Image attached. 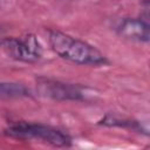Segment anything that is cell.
I'll list each match as a JSON object with an SVG mask.
<instances>
[{
    "label": "cell",
    "mask_w": 150,
    "mask_h": 150,
    "mask_svg": "<svg viewBox=\"0 0 150 150\" xmlns=\"http://www.w3.org/2000/svg\"><path fill=\"white\" fill-rule=\"evenodd\" d=\"M48 42L52 50L61 59L81 66H105L108 59L93 45L74 38L57 29L48 33Z\"/></svg>",
    "instance_id": "1"
},
{
    "label": "cell",
    "mask_w": 150,
    "mask_h": 150,
    "mask_svg": "<svg viewBox=\"0 0 150 150\" xmlns=\"http://www.w3.org/2000/svg\"><path fill=\"white\" fill-rule=\"evenodd\" d=\"M4 134L14 139L35 141L56 148H68L71 145V138L67 132L42 123L15 122L5 128Z\"/></svg>",
    "instance_id": "2"
},
{
    "label": "cell",
    "mask_w": 150,
    "mask_h": 150,
    "mask_svg": "<svg viewBox=\"0 0 150 150\" xmlns=\"http://www.w3.org/2000/svg\"><path fill=\"white\" fill-rule=\"evenodd\" d=\"M0 46L12 59L16 61L34 63L42 57V46L33 34L2 38Z\"/></svg>",
    "instance_id": "3"
},
{
    "label": "cell",
    "mask_w": 150,
    "mask_h": 150,
    "mask_svg": "<svg viewBox=\"0 0 150 150\" xmlns=\"http://www.w3.org/2000/svg\"><path fill=\"white\" fill-rule=\"evenodd\" d=\"M38 91L40 95L56 101H83L86 94L80 86L52 79H39Z\"/></svg>",
    "instance_id": "4"
},
{
    "label": "cell",
    "mask_w": 150,
    "mask_h": 150,
    "mask_svg": "<svg viewBox=\"0 0 150 150\" xmlns=\"http://www.w3.org/2000/svg\"><path fill=\"white\" fill-rule=\"evenodd\" d=\"M117 34L123 39L135 42H148L149 41V23L143 19L125 18L123 19L117 28Z\"/></svg>",
    "instance_id": "5"
},
{
    "label": "cell",
    "mask_w": 150,
    "mask_h": 150,
    "mask_svg": "<svg viewBox=\"0 0 150 150\" xmlns=\"http://www.w3.org/2000/svg\"><path fill=\"white\" fill-rule=\"evenodd\" d=\"M30 96L29 89L18 82H4L0 81V100H12Z\"/></svg>",
    "instance_id": "6"
},
{
    "label": "cell",
    "mask_w": 150,
    "mask_h": 150,
    "mask_svg": "<svg viewBox=\"0 0 150 150\" xmlns=\"http://www.w3.org/2000/svg\"><path fill=\"white\" fill-rule=\"evenodd\" d=\"M0 38H1V32H0ZM1 40H2V39H0V41H1Z\"/></svg>",
    "instance_id": "7"
}]
</instances>
